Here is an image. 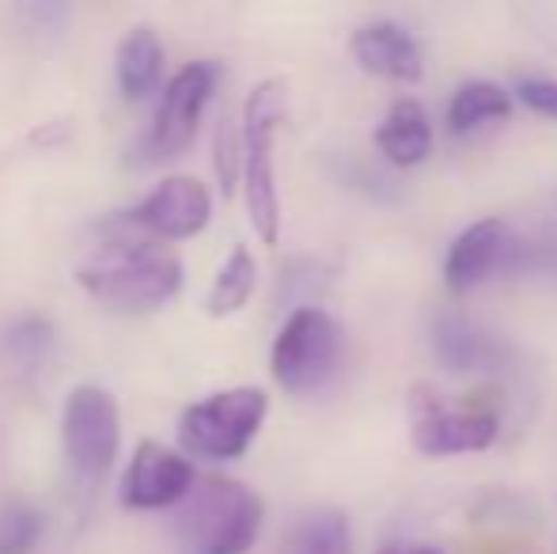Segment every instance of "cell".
Wrapping results in <instances>:
<instances>
[{
  "label": "cell",
  "instance_id": "obj_1",
  "mask_svg": "<svg viewBox=\"0 0 557 554\" xmlns=\"http://www.w3.org/2000/svg\"><path fill=\"white\" fill-rule=\"evenodd\" d=\"M107 229L111 236L99 239L96 255L76 267L84 293L122 316H148L168 308L183 293V262L148 232H140L129 213L114 217Z\"/></svg>",
  "mask_w": 557,
  "mask_h": 554
},
{
  "label": "cell",
  "instance_id": "obj_2",
  "mask_svg": "<svg viewBox=\"0 0 557 554\" xmlns=\"http://www.w3.org/2000/svg\"><path fill=\"white\" fill-rule=\"evenodd\" d=\"M262 532V497L224 475L198 479L175 513L178 554H247Z\"/></svg>",
  "mask_w": 557,
  "mask_h": 554
},
{
  "label": "cell",
  "instance_id": "obj_3",
  "mask_svg": "<svg viewBox=\"0 0 557 554\" xmlns=\"http://www.w3.org/2000/svg\"><path fill=\"white\" fill-rule=\"evenodd\" d=\"M281 122H285V84H255L243 103V190H247L250 224L265 247H273L281 236L277 163H273V140Z\"/></svg>",
  "mask_w": 557,
  "mask_h": 554
},
{
  "label": "cell",
  "instance_id": "obj_4",
  "mask_svg": "<svg viewBox=\"0 0 557 554\" xmlns=\"http://www.w3.org/2000/svg\"><path fill=\"white\" fill-rule=\"evenodd\" d=\"M342 365V327L323 308H296L270 349V372L288 395H311L331 384Z\"/></svg>",
  "mask_w": 557,
  "mask_h": 554
},
{
  "label": "cell",
  "instance_id": "obj_5",
  "mask_svg": "<svg viewBox=\"0 0 557 554\" xmlns=\"http://www.w3.org/2000/svg\"><path fill=\"white\" fill-rule=\"evenodd\" d=\"M265 415H270V399L262 387H227L183 410L178 441L190 456L239 459L258 436Z\"/></svg>",
  "mask_w": 557,
  "mask_h": 554
},
{
  "label": "cell",
  "instance_id": "obj_6",
  "mask_svg": "<svg viewBox=\"0 0 557 554\" xmlns=\"http://www.w3.org/2000/svg\"><path fill=\"white\" fill-rule=\"evenodd\" d=\"M216 81H221V69L213 61H190V65L178 69L168 81V88H163L160 103H156L152 126L140 137L133 163L152 168V163H168L175 156H183L198 137L201 114H206L209 99H213Z\"/></svg>",
  "mask_w": 557,
  "mask_h": 554
},
{
  "label": "cell",
  "instance_id": "obj_7",
  "mask_svg": "<svg viewBox=\"0 0 557 554\" xmlns=\"http://www.w3.org/2000/svg\"><path fill=\"white\" fill-rule=\"evenodd\" d=\"M413 410V448L421 456H462V452H482L497 441L500 410L490 399H470L467 407H447L436 392L418 387L410 399Z\"/></svg>",
  "mask_w": 557,
  "mask_h": 554
},
{
  "label": "cell",
  "instance_id": "obj_8",
  "mask_svg": "<svg viewBox=\"0 0 557 554\" xmlns=\"http://www.w3.org/2000/svg\"><path fill=\"white\" fill-rule=\"evenodd\" d=\"M117 403L107 387L81 384L65 399V418H61V436H65V456L81 479H103L114 467L117 444H122V426H117Z\"/></svg>",
  "mask_w": 557,
  "mask_h": 554
},
{
  "label": "cell",
  "instance_id": "obj_9",
  "mask_svg": "<svg viewBox=\"0 0 557 554\" xmlns=\"http://www.w3.org/2000/svg\"><path fill=\"white\" fill-rule=\"evenodd\" d=\"M523 270V239L512 232L505 217L474 221L451 244L444 262V281L451 293H470L497 274Z\"/></svg>",
  "mask_w": 557,
  "mask_h": 554
},
{
  "label": "cell",
  "instance_id": "obj_10",
  "mask_svg": "<svg viewBox=\"0 0 557 554\" xmlns=\"http://www.w3.org/2000/svg\"><path fill=\"white\" fill-rule=\"evenodd\" d=\"M198 475L186 456L160 441H140L133 452L122 479V505L125 509H171L183 505L194 490Z\"/></svg>",
  "mask_w": 557,
  "mask_h": 554
},
{
  "label": "cell",
  "instance_id": "obj_11",
  "mask_svg": "<svg viewBox=\"0 0 557 554\" xmlns=\"http://www.w3.org/2000/svg\"><path fill=\"white\" fill-rule=\"evenodd\" d=\"M209 190L194 175H171L129 209V221L152 239H190L209 224Z\"/></svg>",
  "mask_w": 557,
  "mask_h": 554
},
{
  "label": "cell",
  "instance_id": "obj_12",
  "mask_svg": "<svg viewBox=\"0 0 557 554\" xmlns=\"http://www.w3.org/2000/svg\"><path fill=\"white\" fill-rule=\"evenodd\" d=\"M433 357L447 372H493L512 361V346L500 334L478 327L474 319L444 311L433 323Z\"/></svg>",
  "mask_w": 557,
  "mask_h": 554
},
{
  "label": "cell",
  "instance_id": "obj_13",
  "mask_svg": "<svg viewBox=\"0 0 557 554\" xmlns=\"http://www.w3.org/2000/svg\"><path fill=\"white\" fill-rule=\"evenodd\" d=\"M349 53L364 73L383 76L395 84H418L425 76V61H421V46L403 23L375 20L352 30Z\"/></svg>",
  "mask_w": 557,
  "mask_h": 554
},
{
  "label": "cell",
  "instance_id": "obj_14",
  "mask_svg": "<svg viewBox=\"0 0 557 554\" xmlns=\"http://www.w3.org/2000/svg\"><path fill=\"white\" fill-rule=\"evenodd\" d=\"M375 148L387 156L395 168H418L433 152V126L418 99H398L391 103L383 126L375 130Z\"/></svg>",
  "mask_w": 557,
  "mask_h": 554
},
{
  "label": "cell",
  "instance_id": "obj_15",
  "mask_svg": "<svg viewBox=\"0 0 557 554\" xmlns=\"http://www.w3.org/2000/svg\"><path fill=\"white\" fill-rule=\"evenodd\" d=\"M117 91L125 103H140L156 91L163 76V46L152 27H133L117 46Z\"/></svg>",
  "mask_w": 557,
  "mask_h": 554
},
{
  "label": "cell",
  "instance_id": "obj_16",
  "mask_svg": "<svg viewBox=\"0 0 557 554\" xmlns=\"http://www.w3.org/2000/svg\"><path fill=\"white\" fill-rule=\"evenodd\" d=\"M512 114V96H508L500 84L493 81H470L447 103V130L455 137L478 134V130L493 126V122H505Z\"/></svg>",
  "mask_w": 557,
  "mask_h": 554
},
{
  "label": "cell",
  "instance_id": "obj_17",
  "mask_svg": "<svg viewBox=\"0 0 557 554\" xmlns=\"http://www.w3.org/2000/svg\"><path fill=\"white\" fill-rule=\"evenodd\" d=\"M255 285H258V267H255V255L247 247H235L232 255L224 259V267L216 270V281L206 296V311L216 319L224 316H235L250 304L255 296Z\"/></svg>",
  "mask_w": 557,
  "mask_h": 554
},
{
  "label": "cell",
  "instance_id": "obj_18",
  "mask_svg": "<svg viewBox=\"0 0 557 554\" xmlns=\"http://www.w3.org/2000/svg\"><path fill=\"white\" fill-rule=\"evenodd\" d=\"M288 554H349V525L342 513L323 509L311 513L300 528H296Z\"/></svg>",
  "mask_w": 557,
  "mask_h": 554
},
{
  "label": "cell",
  "instance_id": "obj_19",
  "mask_svg": "<svg viewBox=\"0 0 557 554\" xmlns=\"http://www.w3.org/2000/svg\"><path fill=\"white\" fill-rule=\"evenodd\" d=\"M42 513L30 502H12L0 505V554H30L42 540Z\"/></svg>",
  "mask_w": 557,
  "mask_h": 554
},
{
  "label": "cell",
  "instance_id": "obj_20",
  "mask_svg": "<svg viewBox=\"0 0 557 554\" xmlns=\"http://www.w3.org/2000/svg\"><path fill=\"white\" fill-rule=\"evenodd\" d=\"M4 346H8V354H12L15 365H23V369H38V361H46V354H50V346H53V327L46 323L42 316H23L8 327Z\"/></svg>",
  "mask_w": 557,
  "mask_h": 554
},
{
  "label": "cell",
  "instance_id": "obj_21",
  "mask_svg": "<svg viewBox=\"0 0 557 554\" xmlns=\"http://www.w3.org/2000/svg\"><path fill=\"white\" fill-rule=\"evenodd\" d=\"M243 168V130L235 134L232 122H224L221 134H216V171H221L224 194L235 190V175Z\"/></svg>",
  "mask_w": 557,
  "mask_h": 554
},
{
  "label": "cell",
  "instance_id": "obj_22",
  "mask_svg": "<svg viewBox=\"0 0 557 554\" xmlns=\"http://www.w3.org/2000/svg\"><path fill=\"white\" fill-rule=\"evenodd\" d=\"M516 96L528 111H535L539 119L557 122V81H543V76H528L516 84Z\"/></svg>",
  "mask_w": 557,
  "mask_h": 554
},
{
  "label": "cell",
  "instance_id": "obj_23",
  "mask_svg": "<svg viewBox=\"0 0 557 554\" xmlns=\"http://www.w3.org/2000/svg\"><path fill=\"white\" fill-rule=\"evenodd\" d=\"M523 270H539V274L557 278V224L543 232V239L528 244L523 239Z\"/></svg>",
  "mask_w": 557,
  "mask_h": 554
},
{
  "label": "cell",
  "instance_id": "obj_24",
  "mask_svg": "<svg viewBox=\"0 0 557 554\" xmlns=\"http://www.w3.org/2000/svg\"><path fill=\"white\" fill-rule=\"evenodd\" d=\"M383 554H395V551H383Z\"/></svg>",
  "mask_w": 557,
  "mask_h": 554
}]
</instances>
